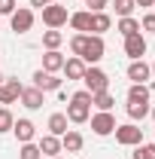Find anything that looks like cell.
I'll return each mask as SVG.
<instances>
[{
  "label": "cell",
  "mask_w": 155,
  "mask_h": 159,
  "mask_svg": "<svg viewBox=\"0 0 155 159\" xmlns=\"http://www.w3.org/2000/svg\"><path fill=\"white\" fill-rule=\"evenodd\" d=\"M70 52L76 58H82L85 64H97L103 58L107 46H103V37H97V34H73L70 37Z\"/></svg>",
  "instance_id": "1"
},
{
  "label": "cell",
  "mask_w": 155,
  "mask_h": 159,
  "mask_svg": "<svg viewBox=\"0 0 155 159\" xmlns=\"http://www.w3.org/2000/svg\"><path fill=\"white\" fill-rule=\"evenodd\" d=\"M70 19V12H67V6H61V3H49V6H43V25L46 28H64Z\"/></svg>",
  "instance_id": "2"
},
{
  "label": "cell",
  "mask_w": 155,
  "mask_h": 159,
  "mask_svg": "<svg viewBox=\"0 0 155 159\" xmlns=\"http://www.w3.org/2000/svg\"><path fill=\"white\" fill-rule=\"evenodd\" d=\"M82 83H85V89H88L91 95H94V92H107V89H110V77H107L100 67H85Z\"/></svg>",
  "instance_id": "3"
},
{
  "label": "cell",
  "mask_w": 155,
  "mask_h": 159,
  "mask_svg": "<svg viewBox=\"0 0 155 159\" xmlns=\"http://www.w3.org/2000/svg\"><path fill=\"white\" fill-rule=\"evenodd\" d=\"M116 141L122 144V147H137V144H143V129L134 125V122L116 125Z\"/></svg>",
  "instance_id": "4"
},
{
  "label": "cell",
  "mask_w": 155,
  "mask_h": 159,
  "mask_svg": "<svg viewBox=\"0 0 155 159\" xmlns=\"http://www.w3.org/2000/svg\"><path fill=\"white\" fill-rule=\"evenodd\" d=\"M91 129H94V135H113L116 132V116L110 113V110H100V113H94L91 116Z\"/></svg>",
  "instance_id": "5"
},
{
  "label": "cell",
  "mask_w": 155,
  "mask_h": 159,
  "mask_svg": "<svg viewBox=\"0 0 155 159\" xmlns=\"http://www.w3.org/2000/svg\"><path fill=\"white\" fill-rule=\"evenodd\" d=\"M9 25H12V31H15V34H27V31L34 28V12L21 6V9H15V12L9 16Z\"/></svg>",
  "instance_id": "6"
},
{
  "label": "cell",
  "mask_w": 155,
  "mask_h": 159,
  "mask_svg": "<svg viewBox=\"0 0 155 159\" xmlns=\"http://www.w3.org/2000/svg\"><path fill=\"white\" fill-rule=\"evenodd\" d=\"M125 55L131 61L143 58L146 55V37L143 34H131V37H125Z\"/></svg>",
  "instance_id": "7"
},
{
  "label": "cell",
  "mask_w": 155,
  "mask_h": 159,
  "mask_svg": "<svg viewBox=\"0 0 155 159\" xmlns=\"http://www.w3.org/2000/svg\"><path fill=\"white\" fill-rule=\"evenodd\" d=\"M64 116H67V122H76V125H82V122H88V116H91V104H79V101H70Z\"/></svg>",
  "instance_id": "8"
},
{
  "label": "cell",
  "mask_w": 155,
  "mask_h": 159,
  "mask_svg": "<svg viewBox=\"0 0 155 159\" xmlns=\"http://www.w3.org/2000/svg\"><path fill=\"white\" fill-rule=\"evenodd\" d=\"M21 104L27 107V110H40L43 104H46V92H40L37 86H31V89H21Z\"/></svg>",
  "instance_id": "9"
},
{
  "label": "cell",
  "mask_w": 155,
  "mask_h": 159,
  "mask_svg": "<svg viewBox=\"0 0 155 159\" xmlns=\"http://www.w3.org/2000/svg\"><path fill=\"white\" fill-rule=\"evenodd\" d=\"M34 86H37L40 92H58V89H61V80L55 77V74L37 70V74H34Z\"/></svg>",
  "instance_id": "10"
},
{
  "label": "cell",
  "mask_w": 155,
  "mask_h": 159,
  "mask_svg": "<svg viewBox=\"0 0 155 159\" xmlns=\"http://www.w3.org/2000/svg\"><path fill=\"white\" fill-rule=\"evenodd\" d=\"M21 86L15 77H9V80H3V86H0V92H3V104H15V101L21 98Z\"/></svg>",
  "instance_id": "11"
},
{
  "label": "cell",
  "mask_w": 155,
  "mask_h": 159,
  "mask_svg": "<svg viewBox=\"0 0 155 159\" xmlns=\"http://www.w3.org/2000/svg\"><path fill=\"white\" fill-rule=\"evenodd\" d=\"M149 77H152V67H149L143 58H137V61L128 64V80H134V83H146Z\"/></svg>",
  "instance_id": "12"
},
{
  "label": "cell",
  "mask_w": 155,
  "mask_h": 159,
  "mask_svg": "<svg viewBox=\"0 0 155 159\" xmlns=\"http://www.w3.org/2000/svg\"><path fill=\"white\" fill-rule=\"evenodd\" d=\"M12 132H15V138H19L21 144H27V141H34V135H37V125H34L31 119H15V122H12Z\"/></svg>",
  "instance_id": "13"
},
{
  "label": "cell",
  "mask_w": 155,
  "mask_h": 159,
  "mask_svg": "<svg viewBox=\"0 0 155 159\" xmlns=\"http://www.w3.org/2000/svg\"><path fill=\"white\" fill-rule=\"evenodd\" d=\"M82 144H85V138H82L79 132H73V129H67V132L61 135V150H67V153H79Z\"/></svg>",
  "instance_id": "14"
},
{
  "label": "cell",
  "mask_w": 155,
  "mask_h": 159,
  "mask_svg": "<svg viewBox=\"0 0 155 159\" xmlns=\"http://www.w3.org/2000/svg\"><path fill=\"white\" fill-rule=\"evenodd\" d=\"M67 21H70V28H73V31H79V34H88V31H91V12H88V9L73 12Z\"/></svg>",
  "instance_id": "15"
},
{
  "label": "cell",
  "mask_w": 155,
  "mask_h": 159,
  "mask_svg": "<svg viewBox=\"0 0 155 159\" xmlns=\"http://www.w3.org/2000/svg\"><path fill=\"white\" fill-rule=\"evenodd\" d=\"M61 70H64L67 80H82V74H85V61L76 58V55H73V58H64V67H61Z\"/></svg>",
  "instance_id": "16"
},
{
  "label": "cell",
  "mask_w": 155,
  "mask_h": 159,
  "mask_svg": "<svg viewBox=\"0 0 155 159\" xmlns=\"http://www.w3.org/2000/svg\"><path fill=\"white\" fill-rule=\"evenodd\" d=\"M61 67H64V55H61L58 49H49V52L43 55V70H46V74H55Z\"/></svg>",
  "instance_id": "17"
},
{
  "label": "cell",
  "mask_w": 155,
  "mask_h": 159,
  "mask_svg": "<svg viewBox=\"0 0 155 159\" xmlns=\"http://www.w3.org/2000/svg\"><path fill=\"white\" fill-rule=\"evenodd\" d=\"M37 147H40L43 156H58V153H61V138H55V135H43Z\"/></svg>",
  "instance_id": "18"
},
{
  "label": "cell",
  "mask_w": 155,
  "mask_h": 159,
  "mask_svg": "<svg viewBox=\"0 0 155 159\" xmlns=\"http://www.w3.org/2000/svg\"><path fill=\"white\" fill-rule=\"evenodd\" d=\"M128 104H149V86L146 83H134L128 89Z\"/></svg>",
  "instance_id": "19"
},
{
  "label": "cell",
  "mask_w": 155,
  "mask_h": 159,
  "mask_svg": "<svg viewBox=\"0 0 155 159\" xmlns=\"http://www.w3.org/2000/svg\"><path fill=\"white\" fill-rule=\"evenodd\" d=\"M110 28H113V19H110L107 12H91V31H88V34H97V37H100V34L110 31Z\"/></svg>",
  "instance_id": "20"
},
{
  "label": "cell",
  "mask_w": 155,
  "mask_h": 159,
  "mask_svg": "<svg viewBox=\"0 0 155 159\" xmlns=\"http://www.w3.org/2000/svg\"><path fill=\"white\" fill-rule=\"evenodd\" d=\"M64 132H67V116H64V113H52V116H49V135L61 138Z\"/></svg>",
  "instance_id": "21"
},
{
  "label": "cell",
  "mask_w": 155,
  "mask_h": 159,
  "mask_svg": "<svg viewBox=\"0 0 155 159\" xmlns=\"http://www.w3.org/2000/svg\"><path fill=\"white\" fill-rule=\"evenodd\" d=\"M119 34H122V37L140 34V21H137L134 16H125V19H119Z\"/></svg>",
  "instance_id": "22"
},
{
  "label": "cell",
  "mask_w": 155,
  "mask_h": 159,
  "mask_svg": "<svg viewBox=\"0 0 155 159\" xmlns=\"http://www.w3.org/2000/svg\"><path fill=\"white\" fill-rule=\"evenodd\" d=\"M61 43H64V34H61V31H55V28L43 31V46H46V52H49V49H58Z\"/></svg>",
  "instance_id": "23"
},
{
  "label": "cell",
  "mask_w": 155,
  "mask_h": 159,
  "mask_svg": "<svg viewBox=\"0 0 155 159\" xmlns=\"http://www.w3.org/2000/svg\"><path fill=\"white\" fill-rule=\"evenodd\" d=\"M91 104H94L97 110H113L116 98H113V95H110V89H107V92H94V95H91Z\"/></svg>",
  "instance_id": "24"
},
{
  "label": "cell",
  "mask_w": 155,
  "mask_h": 159,
  "mask_svg": "<svg viewBox=\"0 0 155 159\" xmlns=\"http://www.w3.org/2000/svg\"><path fill=\"white\" fill-rule=\"evenodd\" d=\"M19 156H21V159H43V153H40V147L34 144V141H27V144H21Z\"/></svg>",
  "instance_id": "25"
},
{
  "label": "cell",
  "mask_w": 155,
  "mask_h": 159,
  "mask_svg": "<svg viewBox=\"0 0 155 159\" xmlns=\"http://www.w3.org/2000/svg\"><path fill=\"white\" fill-rule=\"evenodd\" d=\"M113 6H116V16L119 19H125V16H131V12H134V0H113Z\"/></svg>",
  "instance_id": "26"
},
{
  "label": "cell",
  "mask_w": 155,
  "mask_h": 159,
  "mask_svg": "<svg viewBox=\"0 0 155 159\" xmlns=\"http://www.w3.org/2000/svg\"><path fill=\"white\" fill-rule=\"evenodd\" d=\"M125 110H128V116L134 119H143V116H149V104H128V107H125Z\"/></svg>",
  "instance_id": "27"
},
{
  "label": "cell",
  "mask_w": 155,
  "mask_h": 159,
  "mask_svg": "<svg viewBox=\"0 0 155 159\" xmlns=\"http://www.w3.org/2000/svg\"><path fill=\"white\" fill-rule=\"evenodd\" d=\"M134 159H155V144H137Z\"/></svg>",
  "instance_id": "28"
},
{
  "label": "cell",
  "mask_w": 155,
  "mask_h": 159,
  "mask_svg": "<svg viewBox=\"0 0 155 159\" xmlns=\"http://www.w3.org/2000/svg\"><path fill=\"white\" fill-rule=\"evenodd\" d=\"M12 122H15V116H12L6 107H0V135H3V132H12Z\"/></svg>",
  "instance_id": "29"
},
{
  "label": "cell",
  "mask_w": 155,
  "mask_h": 159,
  "mask_svg": "<svg viewBox=\"0 0 155 159\" xmlns=\"http://www.w3.org/2000/svg\"><path fill=\"white\" fill-rule=\"evenodd\" d=\"M19 9V3L15 0H0V16H12Z\"/></svg>",
  "instance_id": "30"
},
{
  "label": "cell",
  "mask_w": 155,
  "mask_h": 159,
  "mask_svg": "<svg viewBox=\"0 0 155 159\" xmlns=\"http://www.w3.org/2000/svg\"><path fill=\"white\" fill-rule=\"evenodd\" d=\"M140 28H143V31H149V34H155V12H149V16H143V21H140Z\"/></svg>",
  "instance_id": "31"
},
{
  "label": "cell",
  "mask_w": 155,
  "mask_h": 159,
  "mask_svg": "<svg viewBox=\"0 0 155 159\" xmlns=\"http://www.w3.org/2000/svg\"><path fill=\"white\" fill-rule=\"evenodd\" d=\"M85 3H88V6H91V9H88V12H103V9H107V6H110V0H85Z\"/></svg>",
  "instance_id": "32"
},
{
  "label": "cell",
  "mask_w": 155,
  "mask_h": 159,
  "mask_svg": "<svg viewBox=\"0 0 155 159\" xmlns=\"http://www.w3.org/2000/svg\"><path fill=\"white\" fill-rule=\"evenodd\" d=\"M49 3H55V0H31V6H40V9H43V6H49Z\"/></svg>",
  "instance_id": "33"
},
{
  "label": "cell",
  "mask_w": 155,
  "mask_h": 159,
  "mask_svg": "<svg viewBox=\"0 0 155 159\" xmlns=\"http://www.w3.org/2000/svg\"><path fill=\"white\" fill-rule=\"evenodd\" d=\"M134 3H137V6H140V9H146V6H152L155 0H134Z\"/></svg>",
  "instance_id": "34"
},
{
  "label": "cell",
  "mask_w": 155,
  "mask_h": 159,
  "mask_svg": "<svg viewBox=\"0 0 155 159\" xmlns=\"http://www.w3.org/2000/svg\"><path fill=\"white\" fill-rule=\"evenodd\" d=\"M149 113H152V119H155V107H149Z\"/></svg>",
  "instance_id": "35"
},
{
  "label": "cell",
  "mask_w": 155,
  "mask_h": 159,
  "mask_svg": "<svg viewBox=\"0 0 155 159\" xmlns=\"http://www.w3.org/2000/svg\"><path fill=\"white\" fill-rule=\"evenodd\" d=\"M149 67H152V74H155V61H152V64H149Z\"/></svg>",
  "instance_id": "36"
},
{
  "label": "cell",
  "mask_w": 155,
  "mask_h": 159,
  "mask_svg": "<svg viewBox=\"0 0 155 159\" xmlns=\"http://www.w3.org/2000/svg\"><path fill=\"white\" fill-rule=\"evenodd\" d=\"M0 86H3V74H0Z\"/></svg>",
  "instance_id": "37"
},
{
  "label": "cell",
  "mask_w": 155,
  "mask_h": 159,
  "mask_svg": "<svg viewBox=\"0 0 155 159\" xmlns=\"http://www.w3.org/2000/svg\"><path fill=\"white\" fill-rule=\"evenodd\" d=\"M49 159H61V156H49Z\"/></svg>",
  "instance_id": "38"
},
{
  "label": "cell",
  "mask_w": 155,
  "mask_h": 159,
  "mask_svg": "<svg viewBox=\"0 0 155 159\" xmlns=\"http://www.w3.org/2000/svg\"><path fill=\"white\" fill-rule=\"evenodd\" d=\"M55 3H58V0H55Z\"/></svg>",
  "instance_id": "39"
},
{
  "label": "cell",
  "mask_w": 155,
  "mask_h": 159,
  "mask_svg": "<svg viewBox=\"0 0 155 159\" xmlns=\"http://www.w3.org/2000/svg\"><path fill=\"white\" fill-rule=\"evenodd\" d=\"M152 6H155V3H152Z\"/></svg>",
  "instance_id": "40"
}]
</instances>
